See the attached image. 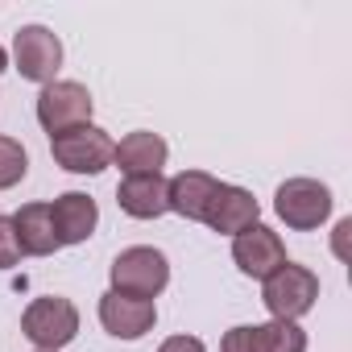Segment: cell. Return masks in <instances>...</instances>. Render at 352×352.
Instances as JSON below:
<instances>
[{"mask_svg":"<svg viewBox=\"0 0 352 352\" xmlns=\"http://www.w3.org/2000/svg\"><path fill=\"white\" fill-rule=\"evenodd\" d=\"M5 71H9V50L0 46V75H5Z\"/></svg>","mask_w":352,"mask_h":352,"instance_id":"7402d4cb","label":"cell"},{"mask_svg":"<svg viewBox=\"0 0 352 352\" xmlns=\"http://www.w3.org/2000/svg\"><path fill=\"white\" fill-rule=\"evenodd\" d=\"M50 216H54V232H58V245H83L91 241L96 224H100V208L91 195L83 191H63L54 204H50Z\"/></svg>","mask_w":352,"mask_h":352,"instance_id":"7c38bea8","label":"cell"},{"mask_svg":"<svg viewBox=\"0 0 352 352\" xmlns=\"http://www.w3.org/2000/svg\"><path fill=\"white\" fill-rule=\"evenodd\" d=\"M166 157H170L166 137L162 133H149V129H137V133L120 137L116 141V153H112V162L124 170V179H137V174H162Z\"/></svg>","mask_w":352,"mask_h":352,"instance_id":"5bb4252c","label":"cell"},{"mask_svg":"<svg viewBox=\"0 0 352 352\" xmlns=\"http://www.w3.org/2000/svg\"><path fill=\"white\" fill-rule=\"evenodd\" d=\"M21 336L38 352H63L79 336V307L63 294H42L21 311Z\"/></svg>","mask_w":352,"mask_h":352,"instance_id":"6da1fadb","label":"cell"},{"mask_svg":"<svg viewBox=\"0 0 352 352\" xmlns=\"http://www.w3.org/2000/svg\"><path fill=\"white\" fill-rule=\"evenodd\" d=\"M274 212H278V220L286 224V228H294V232H315V228H323L327 224V216H331V191L319 183V179H286L282 187H278V195H274Z\"/></svg>","mask_w":352,"mask_h":352,"instance_id":"277c9868","label":"cell"},{"mask_svg":"<svg viewBox=\"0 0 352 352\" xmlns=\"http://www.w3.org/2000/svg\"><path fill=\"white\" fill-rule=\"evenodd\" d=\"M108 278H112V290L116 294H133V298H149L153 302L170 286V261L153 245H133V249H120L116 253Z\"/></svg>","mask_w":352,"mask_h":352,"instance_id":"7a4b0ae2","label":"cell"},{"mask_svg":"<svg viewBox=\"0 0 352 352\" xmlns=\"http://www.w3.org/2000/svg\"><path fill=\"white\" fill-rule=\"evenodd\" d=\"M91 112H96V100L75 79H54L38 91V124L50 137H58L67 129H79V124H91Z\"/></svg>","mask_w":352,"mask_h":352,"instance_id":"8992f818","label":"cell"},{"mask_svg":"<svg viewBox=\"0 0 352 352\" xmlns=\"http://www.w3.org/2000/svg\"><path fill=\"white\" fill-rule=\"evenodd\" d=\"M348 232H352V220H340L336 224V241H331V249H336L340 261H348Z\"/></svg>","mask_w":352,"mask_h":352,"instance_id":"44dd1931","label":"cell"},{"mask_svg":"<svg viewBox=\"0 0 352 352\" xmlns=\"http://www.w3.org/2000/svg\"><path fill=\"white\" fill-rule=\"evenodd\" d=\"M13 232H17V245L21 253L30 257H50L58 253V232H54V216H50V204H25L17 216H13Z\"/></svg>","mask_w":352,"mask_h":352,"instance_id":"9a60e30c","label":"cell"},{"mask_svg":"<svg viewBox=\"0 0 352 352\" xmlns=\"http://www.w3.org/2000/svg\"><path fill=\"white\" fill-rule=\"evenodd\" d=\"M315 298H319V278H315V270H307V265H298V261L278 265V270L261 282V302H265L270 319H290V323H298V319L315 307Z\"/></svg>","mask_w":352,"mask_h":352,"instance_id":"3957f363","label":"cell"},{"mask_svg":"<svg viewBox=\"0 0 352 352\" xmlns=\"http://www.w3.org/2000/svg\"><path fill=\"white\" fill-rule=\"evenodd\" d=\"M232 261H236V270H241L245 278L265 282V278H270L278 265H286L290 257H286L282 236H278L270 224H253V228H245V232L232 236Z\"/></svg>","mask_w":352,"mask_h":352,"instance_id":"ba28073f","label":"cell"},{"mask_svg":"<svg viewBox=\"0 0 352 352\" xmlns=\"http://www.w3.org/2000/svg\"><path fill=\"white\" fill-rule=\"evenodd\" d=\"M216 191H220V179H216V174H208V170H179V174L170 179V212L183 216V220L204 224V216H208Z\"/></svg>","mask_w":352,"mask_h":352,"instance_id":"4fadbf2b","label":"cell"},{"mask_svg":"<svg viewBox=\"0 0 352 352\" xmlns=\"http://www.w3.org/2000/svg\"><path fill=\"white\" fill-rule=\"evenodd\" d=\"M157 352H208V348L199 336H170V340H162Z\"/></svg>","mask_w":352,"mask_h":352,"instance_id":"ffe728a7","label":"cell"},{"mask_svg":"<svg viewBox=\"0 0 352 352\" xmlns=\"http://www.w3.org/2000/svg\"><path fill=\"white\" fill-rule=\"evenodd\" d=\"M34 352H38V348H34Z\"/></svg>","mask_w":352,"mask_h":352,"instance_id":"603a6c76","label":"cell"},{"mask_svg":"<svg viewBox=\"0 0 352 352\" xmlns=\"http://www.w3.org/2000/svg\"><path fill=\"white\" fill-rule=\"evenodd\" d=\"M220 352H257V336H253V323H241V327L224 331V340H220Z\"/></svg>","mask_w":352,"mask_h":352,"instance_id":"d6986e66","label":"cell"},{"mask_svg":"<svg viewBox=\"0 0 352 352\" xmlns=\"http://www.w3.org/2000/svg\"><path fill=\"white\" fill-rule=\"evenodd\" d=\"M204 224H208L212 232H220V236H236V232L261 224V204L253 199V191L232 187V183H220V191H216V199H212Z\"/></svg>","mask_w":352,"mask_h":352,"instance_id":"30bf717a","label":"cell"},{"mask_svg":"<svg viewBox=\"0 0 352 352\" xmlns=\"http://www.w3.org/2000/svg\"><path fill=\"white\" fill-rule=\"evenodd\" d=\"M116 204L133 220H157L170 212V179L166 174H137V179H120Z\"/></svg>","mask_w":352,"mask_h":352,"instance_id":"8fae6325","label":"cell"},{"mask_svg":"<svg viewBox=\"0 0 352 352\" xmlns=\"http://www.w3.org/2000/svg\"><path fill=\"white\" fill-rule=\"evenodd\" d=\"M21 245H17V232H13V216H0V270H13L21 261Z\"/></svg>","mask_w":352,"mask_h":352,"instance_id":"ac0fdd59","label":"cell"},{"mask_svg":"<svg viewBox=\"0 0 352 352\" xmlns=\"http://www.w3.org/2000/svg\"><path fill=\"white\" fill-rule=\"evenodd\" d=\"M153 323H157V307L149 298H133L116 290L100 298V327L116 340H141L145 331H153Z\"/></svg>","mask_w":352,"mask_h":352,"instance_id":"9c48e42d","label":"cell"},{"mask_svg":"<svg viewBox=\"0 0 352 352\" xmlns=\"http://www.w3.org/2000/svg\"><path fill=\"white\" fill-rule=\"evenodd\" d=\"M253 336H257V352H307V331L290 319L253 323Z\"/></svg>","mask_w":352,"mask_h":352,"instance_id":"2e32d148","label":"cell"},{"mask_svg":"<svg viewBox=\"0 0 352 352\" xmlns=\"http://www.w3.org/2000/svg\"><path fill=\"white\" fill-rule=\"evenodd\" d=\"M50 153L71 174H100V170L112 166L116 141L100 124H79V129H67V133L50 137Z\"/></svg>","mask_w":352,"mask_h":352,"instance_id":"5b68a950","label":"cell"},{"mask_svg":"<svg viewBox=\"0 0 352 352\" xmlns=\"http://www.w3.org/2000/svg\"><path fill=\"white\" fill-rule=\"evenodd\" d=\"M13 63L21 71V79L30 83H54L58 67H63V42L54 30L46 25H21L17 38H13Z\"/></svg>","mask_w":352,"mask_h":352,"instance_id":"52a82bcc","label":"cell"},{"mask_svg":"<svg viewBox=\"0 0 352 352\" xmlns=\"http://www.w3.org/2000/svg\"><path fill=\"white\" fill-rule=\"evenodd\" d=\"M30 170V153L17 137H0V191H9L25 179Z\"/></svg>","mask_w":352,"mask_h":352,"instance_id":"e0dca14e","label":"cell"}]
</instances>
